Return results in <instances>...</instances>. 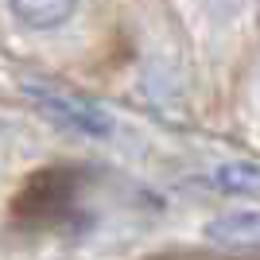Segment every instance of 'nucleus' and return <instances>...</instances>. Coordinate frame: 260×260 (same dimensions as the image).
I'll return each mask as SVG.
<instances>
[{"instance_id": "obj_1", "label": "nucleus", "mask_w": 260, "mask_h": 260, "mask_svg": "<svg viewBox=\"0 0 260 260\" xmlns=\"http://www.w3.org/2000/svg\"><path fill=\"white\" fill-rule=\"evenodd\" d=\"M23 93L31 98V105L39 109L51 124H58V128H66V132H82L89 140H109V136L117 132V120H113L109 109L78 98V93H62V89L35 86V82H27Z\"/></svg>"}, {"instance_id": "obj_2", "label": "nucleus", "mask_w": 260, "mask_h": 260, "mask_svg": "<svg viewBox=\"0 0 260 260\" xmlns=\"http://www.w3.org/2000/svg\"><path fill=\"white\" fill-rule=\"evenodd\" d=\"M78 186H82V171L74 167H47V171L31 175L27 186L16 198V217L23 221H58L74 210Z\"/></svg>"}, {"instance_id": "obj_3", "label": "nucleus", "mask_w": 260, "mask_h": 260, "mask_svg": "<svg viewBox=\"0 0 260 260\" xmlns=\"http://www.w3.org/2000/svg\"><path fill=\"white\" fill-rule=\"evenodd\" d=\"M206 241L229 252H260V210H229L206 225Z\"/></svg>"}, {"instance_id": "obj_4", "label": "nucleus", "mask_w": 260, "mask_h": 260, "mask_svg": "<svg viewBox=\"0 0 260 260\" xmlns=\"http://www.w3.org/2000/svg\"><path fill=\"white\" fill-rule=\"evenodd\" d=\"M8 12L27 31H54L70 23V16L78 12V0H8Z\"/></svg>"}, {"instance_id": "obj_5", "label": "nucleus", "mask_w": 260, "mask_h": 260, "mask_svg": "<svg viewBox=\"0 0 260 260\" xmlns=\"http://www.w3.org/2000/svg\"><path fill=\"white\" fill-rule=\"evenodd\" d=\"M214 186L225 194H260V163L229 159L214 167Z\"/></svg>"}]
</instances>
